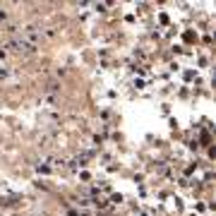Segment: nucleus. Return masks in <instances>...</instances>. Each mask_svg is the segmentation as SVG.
<instances>
[{
    "label": "nucleus",
    "instance_id": "1",
    "mask_svg": "<svg viewBox=\"0 0 216 216\" xmlns=\"http://www.w3.org/2000/svg\"><path fill=\"white\" fill-rule=\"evenodd\" d=\"M185 41H194V34L192 31H185Z\"/></svg>",
    "mask_w": 216,
    "mask_h": 216
}]
</instances>
